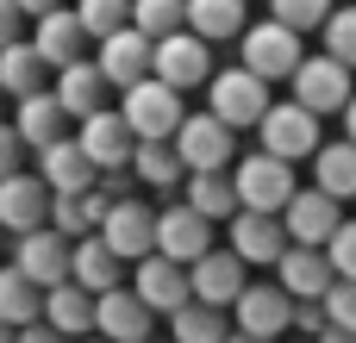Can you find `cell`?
Instances as JSON below:
<instances>
[{
  "label": "cell",
  "mask_w": 356,
  "mask_h": 343,
  "mask_svg": "<svg viewBox=\"0 0 356 343\" xmlns=\"http://www.w3.org/2000/svg\"><path fill=\"white\" fill-rule=\"evenodd\" d=\"M275 100H269V87L250 75V69H213V81H207V112L225 125V131H257L263 125V112H269Z\"/></svg>",
  "instance_id": "1"
},
{
  "label": "cell",
  "mask_w": 356,
  "mask_h": 343,
  "mask_svg": "<svg viewBox=\"0 0 356 343\" xmlns=\"http://www.w3.org/2000/svg\"><path fill=\"white\" fill-rule=\"evenodd\" d=\"M119 119H125V131H131L138 144H169V137L181 131L188 106H181V94H175V87H163V81L150 75V81L125 87V106H119Z\"/></svg>",
  "instance_id": "2"
},
{
  "label": "cell",
  "mask_w": 356,
  "mask_h": 343,
  "mask_svg": "<svg viewBox=\"0 0 356 343\" xmlns=\"http://www.w3.org/2000/svg\"><path fill=\"white\" fill-rule=\"evenodd\" d=\"M169 150L181 156L188 175H232V162H238V131H225L213 112H188L181 131L169 137Z\"/></svg>",
  "instance_id": "3"
},
{
  "label": "cell",
  "mask_w": 356,
  "mask_h": 343,
  "mask_svg": "<svg viewBox=\"0 0 356 343\" xmlns=\"http://www.w3.org/2000/svg\"><path fill=\"white\" fill-rule=\"evenodd\" d=\"M238 50H244V62H238V69H250L263 87H269V81H294V69L307 62L300 37H294V31H282L275 19L244 25V31H238Z\"/></svg>",
  "instance_id": "4"
},
{
  "label": "cell",
  "mask_w": 356,
  "mask_h": 343,
  "mask_svg": "<svg viewBox=\"0 0 356 343\" xmlns=\"http://www.w3.org/2000/svg\"><path fill=\"white\" fill-rule=\"evenodd\" d=\"M232 187H238V212H269V219H282V206L294 200V169L275 162V156H263V150H250V156L232 162Z\"/></svg>",
  "instance_id": "5"
},
{
  "label": "cell",
  "mask_w": 356,
  "mask_h": 343,
  "mask_svg": "<svg viewBox=\"0 0 356 343\" xmlns=\"http://www.w3.org/2000/svg\"><path fill=\"white\" fill-rule=\"evenodd\" d=\"M232 331H238V337L282 343L288 331H294V300H288L275 281H250V287L232 300Z\"/></svg>",
  "instance_id": "6"
},
{
  "label": "cell",
  "mask_w": 356,
  "mask_h": 343,
  "mask_svg": "<svg viewBox=\"0 0 356 343\" xmlns=\"http://www.w3.org/2000/svg\"><path fill=\"white\" fill-rule=\"evenodd\" d=\"M257 137H263V156H275V162H288V169L307 162V156H319V144H325V137H319V119L300 112L294 100H288V106H269L263 125H257Z\"/></svg>",
  "instance_id": "7"
},
{
  "label": "cell",
  "mask_w": 356,
  "mask_h": 343,
  "mask_svg": "<svg viewBox=\"0 0 356 343\" xmlns=\"http://www.w3.org/2000/svg\"><path fill=\"white\" fill-rule=\"evenodd\" d=\"M294 106L300 112H313V119H325V112H344L350 106V94H356V81H350V69L344 62H332V56H307L300 69H294Z\"/></svg>",
  "instance_id": "8"
},
{
  "label": "cell",
  "mask_w": 356,
  "mask_h": 343,
  "mask_svg": "<svg viewBox=\"0 0 356 343\" xmlns=\"http://www.w3.org/2000/svg\"><path fill=\"white\" fill-rule=\"evenodd\" d=\"M119 262H144V256H156V212L144 206V200H119V206H106L100 212V231H94Z\"/></svg>",
  "instance_id": "9"
},
{
  "label": "cell",
  "mask_w": 356,
  "mask_h": 343,
  "mask_svg": "<svg viewBox=\"0 0 356 343\" xmlns=\"http://www.w3.org/2000/svg\"><path fill=\"white\" fill-rule=\"evenodd\" d=\"M150 75H156L163 87H175V94L207 87V81H213V44H200L194 31H175V37H163V44H156Z\"/></svg>",
  "instance_id": "10"
},
{
  "label": "cell",
  "mask_w": 356,
  "mask_h": 343,
  "mask_svg": "<svg viewBox=\"0 0 356 343\" xmlns=\"http://www.w3.org/2000/svg\"><path fill=\"white\" fill-rule=\"evenodd\" d=\"M338 225H344V206L325 200L319 187H294V200L282 206V231H288L294 250H325Z\"/></svg>",
  "instance_id": "11"
},
{
  "label": "cell",
  "mask_w": 356,
  "mask_h": 343,
  "mask_svg": "<svg viewBox=\"0 0 356 343\" xmlns=\"http://www.w3.org/2000/svg\"><path fill=\"white\" fill-rule=\"evenodd\" d=\"M207 250H219V244H213V225H207L194 206H181V200H175V206H163V212H156V256H163V262L194 269Z\"/></svg>",
  "instance_id": "12"
},
{
  "label": "cell",
  "mask_w": 356,
  "mask_h": 343,
  "mask_svg": "<svg viewBox=\"0 0 356 343\" xmlns=\"http://www.w3.org/2000/svg\"><path fill=\"white\" fill-rule=\"evenodd\" d=\"M94 337L100 343H144V337H156V312L131 287H113V294L94 300Z\"/></svg>",
  "instance_id": "13"
},
{
  "label": "cell",
  "mask_w": 356,
  "mask_h": 343,
  "mask_svg": "<svg viewBox=\"0 0 356 343\" xmlns=\"http://www.w3.org/2000/svg\"><path fill=\"white\" fill-rule=\"evenodd\" d=\"M13 269L38 287V294H50V287H63L69 281V244L44 225V231H25V237H13Z\"/></svg>",
  "instance_id": "14"
},
{
  "label": "cell",
  "mask_w": 356,
  "mask_h": 343,
  "mask_svg": "<svg viewBox=\"0 0 356 343\" xmlns=\"http://www.w3.org/2000/svg\"><path fill=\"white\" fill-rule=\"evenodd\" d=\"M250 287V275H244V262L232 256V250H207L194 269H188V294H194V306H213V312H232V300Z\"/></svg>",
  "instance_id": "15"
},
{
  "label": "cell",
  "mask_w": 356,
  "mask_h": 343,
  "mask_svg": "<svg viewBox=\"0 0 356 343\" xmlns=\"http://www.w3.org/2000/svg\"><path fill=\"white\" fill-rule=\"evenodd\" d=\"M150 56H156V44L150 37H138L131 25L125 31H113V37H100V56H94V69H100V81L106 87H138V81H150Z\"/></svg>",
  "instance_id": "16"
},
{
  "label": "cell",
  "mask_w": 356,
  "mask_h": 343,
  "mask_svg": "<svg viewBox=\"0 0 356 343\" xmlns=\"http://www.w3.org/2000/svg\"><path fill=\"white\" fill-rule=\"evenodd\" d=\"M75 150L94 162V175H113V169H131V150H138V137L125 131V119H119V112H94V119H81V131H75Z\"/></svg>",
  "instance_id": "17"
},
{
  "label": "cell",
  "mask_w": 356,
  "mask_h": 343,
  "mask_svg": "<svg viewBox=\"0 0 356 343\" xmlns=\"http://www.w3.org/2000/svg\"><path fill=\"white\" fill-rule=\"evenodd\" d=\"M44 187H50V200H81V194H94V162L75 150V137H63V144H50V150H38V169H31Z\"/></svg>",
  "instance_id": "18"
},
{
  "label": "cell",
  "mask_w": 356,
  "mask_h": 343,
  "mask_svg": "<svg viewBox=\"0 0 356 343\" xmlns=\"http://www.w3.org/2000/svg\"><path fill=\"white\" fill-rule=\"evenodd\" d=\"M44 219H50V187H44L31 169L6 175V181H0V231L25 237V231H44Z\"/></svg>",
  "instance_id": "19"
},
{
  "label": "cell",
  "mask_w": 356,
  "mask_h": 343,
  "mask_svg": "<svg viewBox=\"0 0 356 343\" xmlns=\"http://www.w3.org/2000/svg\"><path fill=\"white\" fill-rule=\"evenodd\" d=\"M25 44L38 50L44 69H69V62H81L88 31H81V19H75L69 6H56V12H44V19H31V37H25Z\"/></svg>",
  "instance_id": "20"
},
{
  "label": "cell",
  "mask_w": 356,
  "mask_h": 343,
  "mask_svg": "<svg viewBox=\"0 0 356 343\" xmlns=\"http://www.w3.org/2000/svg\"><path fill=\"white\" fill-rule=\"evenodd\" d=\"M332 262H325V250H294L288 244V256L275 262V287L294 300V306H319L325 294H332Z\"/></svg>",
  "instance_id": "21"
},
{
  "label": "cell",
  "mask_w": 356,
  "mask_h": 343,
  "mask_svg": "<svg viewBox=\"0 0 356 343\" xmlns=\"http://www.w3.org/2000/svg\"><path fill=\"white\" fill-rule=\"evenodd\" d=\"M225 250H232L244 269H250V262H269V269H275V262L288 256V231H282V219H269V212H238Z\"/></svg>",
  "instance_id": "22"
},
{
  "label": "cell",
  "mask_w": 356,
  "mask_h": 343,
  "mask_svg": "<svg viewBox=\"0 0 356 343\" xmlns=\"http://www.w3.org/2000/svg\"><path fill=\"white\" fill-rule=\"evenodd\" d=\"M50 100L63 106V119H94V112H106V81H100V69L81 56V62H69V69H56V87H50Z\"/></svg>",
  "instance_id": "23"
},
{
  "label": "cell",
  "mask_w": 356,
  "mask_h": 343,
  "mask_svg": "<svg viewBox=\"0 0 356 343\" xmlns=\"http://www.w3.org/2000/svg\"><path fill=\"white\" fill-rule=\"evenodd\" d=\"M131 294L150 306V312H181V306H194V294H188V269H175V262H163V256H144L138 262V281H131Z\"/></svg>",
  "instance_id": "24"
},
{
  "label": "cell",
  "mask_w": 356,
  "mask_h": 343,
  "mask_svg": "<svg viewBox=\"0 0 356 343\" xmlns=\"http://www.w3.org/2000/svg\"><path fill=\"white\" fill-rule=\"evenodd\" d=\"M38 325H50L63 343H81L94 337V294H81L75 281H63V287H50L44 294V319Z\"/></svg>",
  "instance_id": "25"
},
{
  "label": "cell",
  "mask_w": 356,
  "mask_h": 343,
  "mask_svg": "<svg viewBox=\"0 0 356 343\" xmlns=\"http://www.w3.org/2000/svg\"><path fill=\"white\" fill-rule=\"evenodd\" d=\"M119 275H125V262L100 244V237H81V244H69V281L81 287V294H113L119 287Z\"/></svg>",
  "instance_id": "26"
},
{
  "label": "cell",
  "mask_w": 356,
  "mask_h": 343,
  "mask_svg": "<svg viewBox=\"0 0 356 343\" xmlns=\"http://www.w3.org/2000/svg\"><path fill=\"white\" fill-rule=\"evenodd\" d=\"M0 94H6V100H38V94H50V69L38 62V50H31L25 37L0 50Z\"/></svg>",
  "instance_id": "27"
},
{
  "label": "cell",
  "mask_w": 356,
  "mask_h": 343,
  "mask_svg": "<svg viewBox=\"0 0 356 343\" xmlns=\"http://www.w3.org/2000/svg\"><path fill=\"white\" fill-rule=\"evenodd\" d=\"M313 187L325 194V200H356V144H319V156H313Z\"/></svg>",
  "instance_id": "28"
},
{
  "label": "cell",
  "mask_w": 356,
  "mask_h": 343,
  "mask_svg": "<svg viewBox=\"0 0 356 343\" xmlns=\"http://www.w3.org/2000/svg\"><path fill=\"white\" fill-rule=\"evenodd\" d=\"M63 106L50 100V94H38V100H19V112H13V131H19V144L25 150H50V144H63Z\"/></svg>",
  "instance_id": "29"
},
{
  "label": "cell",
  "mask_w": 356,
  "mask_h": 343,
  "mask_svg": "<svg viewBox=\"0 0 356 343\" xmlns=\"http://www.w3.org/2000/svg\"><path fill=\"white\" fill-rule=\"evenodd\" d=\"M250 19H244V0H188V31L200 44H225L238 37Z\"/></svg>",
  "instance_id": "30"
},
{
  "label": "cell",
  "mask_w": 356,
  "mask_h": 343,
  "mask_svg": "<svg viewBox=\"0 0 356 343\" xmlns=\"http://www.w3.org/2000/svg\"><path fill=\"white\" fill-rule=\"evenodd\" d=\"M131 175H138V187H150V194H175V187L188 181V169H181V156H175L169 144H138V150H131Z\"/></svg>",
  "instance_id": "31"
},
{
  "label": "cell",
  "mask_w": 356,
  "mask_h": 343,
  "mask_svg": "<svg viewBox=\"0 0 356 343\" xmlns=\"http://www.w3.org/2000/svg\"><path fill=\"white\" fill-rule=\"evenodd\" d=\"M181 206H194L207 225L213 219H238V187H232V175H188L181 181Z\"/></svg>",
  "instance_id": "32"
},
{
  "label": "cell",
  "mask_w": 356,
  "mask_h": 343,
  "mask_svg": "<svg viewBox=\"0 0 356 343\" xmlns=\"http://www.w3.org/2000/svg\"><path fill=\"white\" fill-rule=\"evenodd\" d=\"M100 212H106V200L100 194H81V200H50V231L63 237V244H81V237H94L100 231Z\"/></svg>",
  "instance_id": "33"
},
{
  "label": "cell",
  "mask_w": 356,
  "mask_h": 343,
  "mask_svg": "<svg viewBox=\"0 0 356 343\" xmlns=\"http://www.w3.org/2000/svg\"><path fill=\"white\" fill-rule=\"evenodd\" d=\"M0 319L13 325V331H25V325H38L44 319V294L13 269V262H0Z\"/></svg>",
  "instance_id": "34"
},
{
  "label": "cell",
  "mask_w": 356,
  "mask_h": 343,
  "mask_svg": "<svg viewBox=\"0 0 356 343\" xmlns=\"http://www.w3.org/2000/svg\"><path fill=\"white\" fill-rule=\"evenodd\" d=\"M131 31L150 37V44L188 31V0H131Z\"/></svg>",
  "instance_id": "35"
},
{
  "label": "cell",
  "mask_w": 356,
  "mask_h": 343,
  "mask_svg": "<svg viewBox=\"0 0 356 343\" xmlns=\"http://www.w3.org/2000/svg\"><path fill=\"white\" fill-rule=\"evenodd\" d=\"M169 325H175V343H225L232 337V312H213V306H181Z\"/></svg>",
  "instance_id": "36"
},
{
  "label": "cell",
  "mask_w": 356,
  "mask_h": 343,
  "mask_svg": "<svg viewBox=\"0 0 356 343\" xmlns=\"http://www.w3.org/2000/svg\"><path fill=\"white\" fill-rule=\"evenodd\" d=\"M75 19H81V31L100 44V37H113V31H125L131 25V0H75L69 6Z\"/></svg>",
  "instance_id": "37"
},
{
  "label": "cell",
  "mask_w": 356,
  "mask_h": 343,
  "mask_svg": "<svg viewBox=\"0 0 356 343\" xmlns=\"http://www.w3.org/2000/svg\"><path fill=\"white\" fill-rule=\"evenodd\" d=\"M269 19L282 25V31H313V25H325L332 19V0H269Z\"/></svg>",
  "instance_id": "38"
},
{
  "label": "cell",
  "mask_w": 356,
  "mask_h": 343,
  "mask_svg": "<svg viewBox=\"0 0 356 343\" xmlns=\"http://www.w3.org/2000/svg\"><path fill=\"white\" fill-rule=\"evenodd\" d=\"M319 31H325V56L344 62V69H356V6H332V19Z\"/></svg>",
  "instance_id": "39"
},
{
  "label": "cell",
  "mask_w": 356,
  "mask_h": 343,
  "mask_svg": "<svg viewBox=\"0 0 356 343\" xmlns=\"http://www.w3.org/2000/svg\"><path fill=\"white\" fill-rule=\"evenodd\" d=\"M319 312H325L332 331H356V281H332V294L319 300Z\"/></svg>",
  "instance_id": "40"
},
{
  "label": "cell",
  "mask_w": 356,
  "mask_h": 343,
  "mask_svg": "<svg viewBox=\"0 0 356 343\" xmlns=\"http://www.w3.org/2000/svg\"><path fill=\"white\" fill-rule=\"evenodd\" d=\"M325 262H332V275H338V281H356V219H344V225L332 231Z\"/></svg>",
  "instance_id": "41"
},
{
  "label": "cell",
  "mask_w": 356,
  "mask_h": 343,
  "mask_svg": "<svg viewBox=\"0 0 356 343\" xmlns=\"http://www.w3.org/2000/svg\"><path fill=\"white\" fill-rule=\"evenodd\" d=\"M94 194H100L106 206H119V200H138V175H131V169H113V175H100V181H94Z\"/></svg>",
  "instance_id": "42"
},
{
  "label": "cell",
  "mask_w": 356,
  "mask_h": 343,
  "mask_svg": "<svg viewBox=\"0 0 356 343\" xmlns=\"http://www.w3.org/2000/svg\"><path fill=\"white\" fill-rule=\"evenodd\" d=\"M19 162H25V144H19V131L0 119V181H6V175H19Z\"/></svg>",
  "instance_id": "43"
},
{
  "label": "cell",
  "mask_w": 356,
  "mask_h": 343,
  "mask_svg": "<svg viewBox=\"0 0 356 343\" xmlns=\"http://www.w3.org/2000/svg\"><path fill=\"white\" fill-rule=\"evenodd\" d=\"M325 331H332V325H325V312H319V306H294V337L319 343Z\"/></svg>",
  "instance_id": "44"
},
{
  "label": "cell",
  "mask_w": 356,
  "mask_h": 343,
  "mask_svg": "<svg viewBox=\"0 0 356 343\" xmlns=\"http://www.w3.org/2000/svg\"><path fill=\"white\" fill-rule=\"evenodd\" d=\"M19 31H25V12H19V0H0V50H6V44H19Z\"/></svg>",
  "instance_id": "45"
},
{
  "label": "cell",
  "mask_w": 356,
  "mask_h": 343,
  "mask_svg": "<svg viewBox=\"0 0 356 343\" xmlns=\"http://www.w3.org/2000/svg\"><path fill=\"white\" fill-rule=\"evenodd\" d=\"M19 343H63V337H56L50 325H25V331H19Z\"/></svg>",
  "instance_id": "46"
},
{
  "label": "cell",
  "mask_w": 356,
  "mask_h": 343,
  "mask_svg": "<svg viewBox=\"0 0 356 343\" xmlns=\"http://www.w3.org/2000/svg\"><path fill=\"white\" fill-rule=\"evenodd\" d=\"M56 6H63V0H19V12H25V19H44V12H56Z\"/></svg>",
  "instance_id": "47"
},
{
  "label": "cell",
  "mask_w": 356,
  "mask_h": 343,
  "mask_svg": "<svg viewBox=\"0 0 356 343\" xmlns=\"http://www.w3.org/2000/svg\"><path fill=\"white\" fill-rule=\"evenodd\" d=\"M338 119H344V144H356V94H350V106H344Z\"/></svg>",
  "instance_id": "48"
},
{
  "label": "cell",
  "mask_w": 356,
  "mask_h": 343,
  "mask_svg": "<svg viewBox=\"0 0 356 343\" xmlns=\"http://www.w3.org/2000/svg\"><path fill=\"white\" fill-rule=\"evenodd\" d=\"M319 343H356V331H325Z\"/></svg>",
  "instance_id": "49"
},
{
  "label": "cell",
  "mask_w": 356,
  "mask_h": 343,
  "mask_svg": "<svg viewBox=\"0 0 356 343\" xmlns=\"http://www.w3.org/2000/svg\"><path fill=\"white\" fill-rule=\"evenodd\" d=\"M0 343H19V331H13V325H6V319H0Z\"/></svg>",
  "instance_id": "50"
},
{
  "label": "cell",
  "mask_w": 356,
  "mask_h": 343,
  "mask_svg": "<svg viewBox=\"0 0 356 343\" xmlns=\"http://www.w3.org/2000/svg\"><path fill=\"white\" fill-rule=\"evenodd\" d=\"M225 343H263V337H238V331H232V337H225Z\"/></svg>",
  "instance_id": "51"
},
{
  "label": "cell",
  "mask_w": 356,
  "mask_h": 343,
  "mask_svg": "<svg viewBox=\"0 0 356 343\" xmlns=\"http://www.w3.org/2000/svg\"><path fill=\"white\" fill-rule=\"evenodd\" d=\"M0 112H6V94H0Z\"/></svg>",
  "instance_id": "52"
},
{
  "label": "cell",
  "mask_w": 356,
  "mask_h": 343,
  "mask_svg": "<svg viewBox=\"0 0 356 343\" xmlns=\"http://www.w3.org/2000/svg\"><path fill=\"white\" fill-rule=\"evenodd\" d=\"M282 343H288V337H282ZM294 343H307V337H294Z\"/></svg>",
  "instance_id": "53"
},
{
  "label": "cell",
  "mask_w": 356,
  "mask_h": 343,
  "mask_svg": "<svg viewBox=\"0 0 356 343\" xmlns=\"http://www.w3.org/2000/svg\"><path fill=\"white\" fill-rule=\"evenodd\" d=\"M81 343H100V337H81Z\"/></svg>",
  "instance_id": "54"
},
{
  "label": "cell",
  "mask_w": 356,
  "mask_h": 343,
  "mask_svg": "<svg viewBox=\"0 0 356 343\" xmlns=\"http://www.w3.org/2000/svg\"><path fill=\"white\" fill-rule=\"evenodd\" d=\"M0 244H6V231H0Z\"/></svg>",
  "instance_id": "55"
},
{
  "label": "cell",
  "mask_w": 356,
  "mask_h": 343,
  "mask_svg": "<svg viewBox=\"0 0 356 343\" xmlns=\"http://www.w3.org/2000/svg\"><path fill=\"white\" fill-rule=\"evenodd\" d=\"M144 343H156V337H144Z\"/></svg>",
  "instance_id": "56"
}]
</instances>
